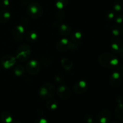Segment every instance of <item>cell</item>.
<instances>
[{"label":"cell","instance_id":"obj_18","mask_svg":"<svg viewBox=\"0 0 123 123\" xmlns=\"http://www.w3.org/2000/svg\"><path fill=\"white\" fill-rule=\"evenodd\" d=\"M59 31H60V33L63 36H68L70 34L71 32H72L70 28L65 24H62L60 26Z\"/></svg>","mask_w":123,"mask_h":123},{"label":"cell","instance_id":"obj_19","mask_svg":"<svg viewBox=\"0 0 123 123\" xmlns=\"http://www.w3.org/2000/svg\"><path fill=\"white\" fill-rule=\"evenodd\" d=\"M46 107L50 111L56 110L58 107V103L54 99H50L47 102Z\"/></svg>","mask_w":123,"mask_h":123},{"label":"cell","instance_id":"obj_14","mask_svg":"<svg viewBox=\"0 0 123 123\" xmlns=\"http://www.w3.org/2000/svg\"><path fill=\"white\" fill-rule=\"evenodd\" d=\"M10 17V13L7 10H2L0 11V23H6L9 20Z\"/></svg>","mask_w":123,"mask_h":123},{"label":"cell","instance_id":"obj_28","mask_svg":"<svg viewBox=\"0 0 123 123\" xmlns=\"http://www.w3.org/2000/svg\"><path fill=\"white\" fill-rule=\"evenodd\" d=\"M9 5L8 0H0V6L2 7H6Z\"/></svg>","mask_w":123,"mask_h":123},{"label":"cell","instance_id":"obj_16","mask_svg":"<svg viewBox=\"0 0 123 123\" xmlns=\"http://www.w3.org/2000/svg\"><path fill=\"white\" fill-rule=\"evenodd\" d=\"M115 114L117 118L120 121L123 123V104L120 103L116 107L115 110Z\"/></svg>","mask_w":123,"mask_h":123},{"label":"cell","instance_id":"obj_12","mask_svg":"<svg viewBox=\"0 0 123 123\" xmlns=\"http://www.w3.org/2000/svg\"><path fill=\"white\" fill-rule=\"evenodd\" d=\"M16 61V58L10 55L5 56L1 60V64L5 68H8L14 65Z\"/></svg>","mask_w":123,"mask_h":123},{"label":"cell","instance_id":"obj_8","mask_svg":"<svg viewBox=\"0 0 123 123\" xmlns=\"http://www.w3.org/2000/svg\"><path fill=\"white\" fill-rule=\"evenodd\" d=\"M88 88V85L85 80H79L74 84L73 85V90L74 92L78 94H83L87 90Z\"/></svg>","mask_w":123,"mask_h":123},{"label":"cell","instance_id":"obj_6","mask_svg":"<svg viewBox=\"0 0 123 123\" xmlns=\"http://www.w3.org/2000/svg\"><path fill=\"white\" fill-rule=\"evenodd\" d=\"M111 48L115 53L121 54L123 52V41L119 37H115L111 42Z\"/></svg>","mask_w":123,"mask_h":123},{"label":"cell","instance_id":"obj_20","mask_svg":"<svg viewBox=\"0 0 123 123\" xmlns=\"http://www.w3.org/2000/svg\"><path fill=\"white\" fill-rule=\"evenodd\" d=\"M114 7L115 10L117 12H123V0H115Z\"/></svg>","mask_w":123,"mask_h":123},{"label":"cell","instance_id":"obj_29","mask_svg":"<svg viewBox=\"0 0 123 123\" xmlns=\"http://www.w3.org/2000/svg\"><path fill=\"white\" fill-rule=\"evenodd\" d=\"M34 123H49V121L45 118H39L36 120Z\"/></svg>","mask_w":123,"mask_h":123},{"label":"cell","instance_id":"obj_27","mask_svg":"<svg viewBox=\"0 0 123 123\" xmlns=\"http://www.w3.org/2000/svg\"><path fill=\"white\" fill-rule=\"evenodd\" d=\"M115 20L118 24H121L123 22V15L121 14H118L115 15Z\"/></svg>","mask_w":123,"mask_h":123},{"label":"cell","instance_id":"obj_15","mask_svg":"<svg viewBox=\"0 0 123 123\" xmlns=\"http://www.w3.org/2000/svg\"><path fill=\"white\" fill-rule=\"evenodd\" d=\"M81 38L82 35L80 32H78V31L74 32L72 36V48L73 47H75L76 44H78V43H80V41H81Z\"/></svg>","mask_w":123,"mask_h":123},{"label":"cell","instance_id":"obj_24","mask_svg":"<svg viewBox=\"0 0 123 123\" xmlns=\"http://www.w3.org/2000/svg\"><path fill=\"white\" fill-rule=\"evenodd\" d=\"M68 2V0H56V6L59 9H62L66 7Z\"/></svg>","mask_w":123,"mask_h":123},{"label":"cell","instance_id":"obj_30","mask_svg":"<svg viewBox=\"0 0 123 123\" xmlns=\"http://www.w3.org/2000/svg\"><path fill=\"white\" fill-rule=\"evenodd\" d=\"M85 118L86 121L88 123H92V122H93V120H92V117L91 116H90V115H86Z\"/></svg>","mask_w":123,"mask_h":123},{"label":"cell","instance_id":"obj_26","mask_svg":"<svg viewBox=\"0 0 123 123\" xmlns=\"http://www.w3.org/2000/svg\"><path fill=\"white\" fill-rule=\"evenodd\" d=\"M115 15H116V14H115V13H114V12H112V11H109V12L106 13V19H108V20H113V19H115Z\"/></svg>","mask_w":123,"mask_h":123},{"label":"cell","instance_id":"obj_5","mask_svg":"<svg viewBox=\"0 0 123 123\" xmlns=\"http://www.w3.org/2000/svg\"><path fill=\"white\" fill-rule=\"evenodd\" d=\"M40 69V64L36 60H31L28 62L25 66L26 72L31 75H36L39 72Z\"/></svg>","mask_w":123,"mask_h":123},{"label":"cell","instance_id":"obj_31","mask_svg":"<svg viewBox=\"0 0 123 123\" xmlns=\"http://www.w3.org/2000/svg\"><path fill=\"white\" fill-rule=\"evenodd\" d=\"M112 123H119L118 121H113Z\"/></svg>","mask_w":123,"mask_h":123},{"label":"cell","instance_id":"obj_4","mask_svg":"<svg viewBox=\"0 0 123 123\" xmlns=\"http://www.w3.org/2000/svg\"><path fill=\"white\" fill-rule=\"evenodd\" d=\"M55 94V86L50 83L43 84L40 90V95L43 98H50Z\"/></svg>","mask_w":123,"mask_h":123},{"label":"cell","instance_id":"obj_11","mask_svg":"<svg viewBox=\"0 0 123 123\" xmlns=\"http://www.w3.org/2000/svg\"><path fill=\"white\" fill-rule=\"evenodd\" d=\"M72 43L70 41L66 38H62L56 44V49L60 51L64 52L72 48Z\"/></svg>","mask_w":123,"mask_h":123},{"label":"cell","instance_id":"obj_23","mask_svg":"<svg viewBox=\"0 0 123 123\" xmlns=\"http://www.w3.org/2000/svg\"><path fill=\"white\" fill-rule=\"evenodd\" d=\"M61 64H62V67L66 70H69L70 69H71V68L73 66L72 62L70 60H68V59L66 58H63L61 60Z\"/></svg>","mask_w":123,"mask_h":123},{"label":"cell","instance_id":"obj_22","mask_svg":"<svg viewBox=\"0 0 123 123\" xmlns=\"http://www.w3.org/2000/svg\"><path fill=\"white\" fill-rule=\"evenodd\" d=\"M37 37H38L37 34L33 31H30L26 34V38L29 42H34L37 39Z\"/></svg>","mask_w":123,"mask_h":123},{"label":"cell","instance_id":"obj_21","mask_svg":"<svg viewBox=\"0 0 123 123\" xmlns=\"http://www.w3.org/2000/svg\"><path fill=\"white\" fill-rule=\"evenodd\" d=\"M112 32L115 36H119L123 33V28L119 25H115L112 28Z\"/></svg>","mask_w":123,"mask_h":123},{"label":"cell","instance_id":"obj_25","mask_svg":"<svg viewBox=\"0 0 123 123\" xmlns=\"http://www.w3.org/2000/svg\"><path fill=\"white\" fill-rule=\"evenodd\" d=\"M24 71L25 70H24V67L20 65L16 66L14 68V73L18 76H20L22 75V74H24Z\"/></svg>","mask_w":123,"mask_h":123},{"label":"cell","instance_id":"obj_1","mask_svg":"<svg viewBox=\"0 0 123 123\" xmlns=\"http://www.w3.org/2000/svg\"><path fill=\"white\" fill-rule=\"evenodd\" d=\"M98 62L101 66L108 68H117L120 64L117 56L108 52L101 54L98 57Z\"/></svg>","mask_w":123,"mask_h":123},{"label":"cell","instance_id":"obj_13","mask_svg":"<svg viewBox=\"0 0 123 123\" xmlns=\"http://www.w3.org/2000/svg\"><path fill=\"white\" fill-rule=\"evenodd\" d=\"M24 29L21 25H18L15 26L13 30V38L16 42H20L22 40L24 36Z\"/></svg>","mask_w":123,"mask_h":123},{"label":"cell","instance_id":"obj_10","mask_svg":"<svg viewBox=\"0 0 123 123\" xmlns=\"http://www.w3.org/2000/svg\"><path fill=\"white\" fill-rule=\"evenodd\" d=\"M111 117V114L108 109H103L97 116V121L99 123H108L110 120Z\"/></svg>","mask_w":123,"mask_h":123},{"label":"cell","instance_id":"obj_2","mask_svg":"<svg viewBox=\"0 0 123 123\" xmlns=\"http://www.w3.org/2000/svg\"><path fill=\"white\" fill-rule=\"evenodd\" d=\"M26 11L29 16L34 19L40 18L43 12L42 6L40 4L35 2L29 4Z\"/></svg>","mask_w":123,"mask_h":123},{"label":"cell","instance_id":"obj_7","mask_svg":"<svg viewBox=\"0 0 123 123\" xmlns=\"http://www.w3.org/2000/svg\"><path fill=\"white\" fill-rule=\"evenodd\" d=\"M109 84L114 88H118L121 85L122 82V78L120 73L118 72L113 73L109 77Z\"/></svg>","mask_w":123,"mask_h":123},{"label":"cell","instance_id":"obj_3","mask_svg":"<svg viewBox=\"0 0 123 123\" xmlns=\"http://www.w3.org/2000/svg\"><path fill=\"white\" fill-rule=\"evenodd\" d=\"M31 49L27 44H23L19 47L16 52V58L22 62L26 61L30 58Z\"/></svg>","mask_w":123,"mask_h":123},{"label":"cell","instance_id":"obj_17","mask_svg":"<svg viewBox=\"0 0 123 123\" xmlns=\"http://www.w3.org/2000/svg\"><path fill=\"white\" fill-rule=\"evenodd\" d=\"M1 120L3 123H11L13 118L10 113L7 111H4L1 114Z\"/></svg>","mask_w":123,"mask_h":123},{"label":"cell","instance_id":"obj_32","mask_svg":"<svg viewBox=\"0 0 123 123\" xmlns=\"http://www.w3.org/2000/svg\"><path fill=\"white\" fill-rule=\"evenodd\" d=\"M20 123V122H15V123Z\"/></svg>","mask_w":123,"mask_h":123},{"label":"cell","instance_id":"obj_9","mask_svg":"<svg viewBox=\"0 0 123 123\" xmlns=\"http://www.w3.org/2000/svg\"><path fill=\"white\" fill-rule=\"evenodd\" d=\"M58 96L63 99H68L72 96L70 90L66 85H61L57 90Z\"/></svg>","mask_w":123,"mask_h":123}]
</instances>
